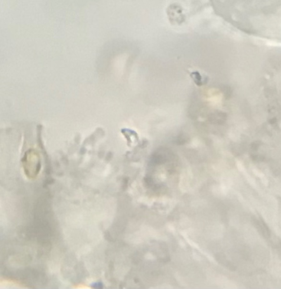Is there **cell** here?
Segmentation results:
<instances>
[{"mask_svg": "<svg viewBox=\"0 0 281 289\" xmlns=\"http://www.w3.org/2000/svg\"><path fill=\"white\" fill-rule=\"evenodd\" d=\"M24 168L26 175L29 178H34L38 174L40 169V162L37 155L27 157L24 161Z\"/></svg>", "mask_w": 281, "mask_h": 289, "instance_id": "obj_1", "label": "cell"}]
</instances>
